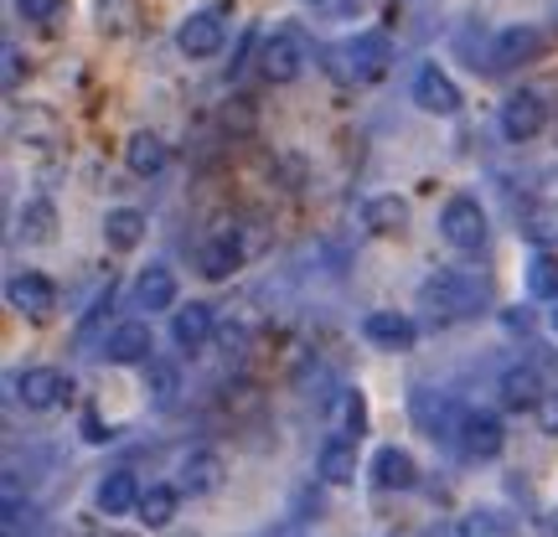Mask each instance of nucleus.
I'll return each mask as SVG.
<instances>
[{"instance_id":"obj_1","label":"nucleus","mask_w":558,"mask_h":537,"mask_svg":"<svg viewBox=\"0 0 558 537\" xmlns=\"http://www.w3.org/2000/svg\"><path fill=\"white\" fill-rule=\"evenodd\" d=\"M492 305V279L481 269H435L418 284V310L435 320H471Z\"/></svg>"},{"instance_id":"obj_2","label":"nucleus","mask_w":558,"mask_h":537,"mask_svg":"<svg viewBox=\"0 0 558 537\" xmlns=\"http://www.w3.org/2000/svg\"><path fill=\"white\" fill-rule=\"evenodd\" d=\"M320 58H326V73L337 83H378L388 73V62H393V47H388L383 32H357V37L326 47Z\"/></svg>"},{"instance_id":"obj_3","label":"nucleus","mask_w":558,"mask_h":537,"mask_svg":"<svg viewBox=\"0 0 558 537\" xmlns=\"http://www.w3.org/2000/svg\"><path fill=\"white\" fill-rule=\"evenodd\" d=\"M305 62H311V41H305V32H300V26H279L275 37H264L259 73L269 83H295Z\"/></svg>"},{"instance_id":"obj_4","label":"nucleus","mask_w":558,"mask_h":537,"mask_svg":"<svg viewBox=\"0 0 558 537\" xmlns=\"http://www.w3.org/2000/svg\"><path fill=\"white\" fill-rule=\"evenodd\" d=\"M228 41V5H202L177 26V47L186 58H218Z\"/></svg>"},{"instance_id":"obj_5","label":"nucleus","mask_w":558,"mask_h":537,"mask_svg":"<svg viewBox=\"0 0 558 537\" xmlns=\"http://www.w3.org/2000/svg\"><path fill=\"white\" fill-rule=\"evenodd\" d=\"M439 233H445V243L460 248V254H481V248H486V212H481V202L450 197L445 212H439Z\"/></svg>"},{"instance_id":"obj_6","label":"nucleus","mask_w":558,"mask_h":537,"mask_svg":"<svg viewBox=\"0 0 558 537\" xmlns=\"http://www.w3.org/2000/svg\"><path fill=\"white\" fill-rule=\"evenodd\" d=\"M5 300H11V310L26 320H52V310H58V284L41 274V269H16V274L5 279Z\"/></svg>"},{"instance_id":"obj_7","label":"nucleus","mask_w":558,"mask_h":537,"mask_svg":"<svg viewBox=\"0 0 558 537\" xmlns=\"http://www.w3.org/2000/svg\"><path fill=\"white\" fill-rule=\"evenodd\" d=\"M501 444H507V429L492 408H465L460 414V429H456V450L465 460H497Z\"/></svg>"},{"instance_id":"obj_8","label":"nucleus","mask_w":558,"mask_h":537,"mask_svg":"<svg viewBox=\"0 0 558 537\" xmlns=\"http://www.w3.org/2000/svg\"><path fill=\"white\" fill-rule=\"evenodd\" d=\"M11 388H16V399L26 403L32 414H52V408L68 399V378H62L58 367H26V373L11 378Z\"/></svg>"},{"instance_id":"obj_9","label":"nucleus","mask_w":558,"mask_h":537,"mask_svg":"<svg viewBox=\"0 0 558 537\" xmlns=\"http://www.w3.org/2000/svg\"><path fill=\"white\" fill-rule=\"evenodd\" d=\"M543 124H548V103H543L538 88H518L512 99L501 103V135L507 139H533L543 135Z\"/></svg>"},{"instance_id":"obj_10","label":"nucleus","mask_w":558,"mask_h":537,"mask_svg":"<svg viewBox=\"0 0 558 537\" xmlns=\"http://www.w3.org/2000/svg\"><path fill=\"white\" fill-rule=\"evenodd\" d=\"M414 103L424 109V114H439V120H450V114H460V88L456 78L439 68V62H424L414 78Z\"/></svg>"},{"instance_id":"obj_11","label":"nucleus","mask_w":558,"mask_h":537,"mask_svg":"<svg viewBox=\"0 0 558 537\" xmlns=\"http://www.w3.org/2000/svg\"><path fill=\"white\" fill-rule=\"evenodd\" d=\"M543 52V37L533 26H507L492 37V52H486V73H512L522 62H533Z\"/></svg>"},{"instance_id":"obj_12","label":"nucleus","mask_w":558,"mask_h":537,"mask_svg":"<svg viewBox=\"0 0 558 537\" xmlns=\"http://www.w3.org/2000/svg\"><path fill=\"white\" fill-rule=\"evenodd\" d=\"M150 352H156V337H150L145 320H120L104 337V357L114 362V367H140V362H150Z\"/></svg>"},{"instance_id":"obj_13","label":"nucleus","mask_w":558,"mask_h":537,"mask_svg":"<svg viewBox=\"0 0 558 537\" xmlns=\"http://www.w3.org/2000/svg\"><path fill=\"white\" fill-rule=\"evenodd\" d=\"M367 476H373V486L378 491H414L418 486V465L409 450H399V444H383L378 455H373V465H367Z\"/></svg>"},{"instance_id":"obj_14","label":"nucleus","mask_w":558,"mask_h":537,"mask_svg":"<svg viewBox=\"0 0 558 537\" xmlns=\"http://www.w3.org/2000/svg\"><path fill=\"white\" fill-rule=\"evenodd\" d=\"M362 337L373 341V346H383V352H409L418 337L414 316H403V310H373V316L362 320Z\"/></svg>"},{"instance_id":"obj_15","label":"nucleus","mask_w":558,"mask_h":537,"mask_svg":"<svg viewBox=\"0 0 558 537\" xmlns=\"http://www.w3.org/2000/svg\"><path fill=\"white\" fill-rule=\"evenodd\" d=\"M243 264V239H239V228H218L213 239L197 248V269L207 279H228L233 269Z\"/></svg>"},{"instance_id":"obj_16","label":"nucleus","mask_w":558,"mask_h":537,"mask_svg":"<svg viewBox=\"0 0 558 537\" xmlns=\"http://www.w3.org/2000/svg\"><path fill=\"white\" fill-rule=\"evenodd\" d=\"M222 476H228V465H222V455L218 450H192V455L181 460V491L186 497H213L222 486Z\"/></svg>"},{"instance_id":"obj_17","label":"nucleus","mask_w":558,"mask_h":537,"mask_svg":"<svg viewBox=\"0 0 558 537\" xmlns=\"http://www.w3.org/2000/svg\"><path fill=\"white\" fill-rule=\"evenodd\" d=\"M140 480L135 471H109V476L94 486V507H99L104 517H124V512H140Z\"/></svg>"},{"instance_id":"obj_18","label":"nucleus","mask_w":558,"mask_h":537,"mask_svg":"<svg viewBox=\"0 0 558 537\" xmlns=\"http://www.w3.org/2000/svg\"><path fill=\"white\" fill-rule=\"evenodd\" d=\"M218 331V320H213V305L207 300H192V305H181L177 320H171V341H177L181 352H202L207 341Z\"/></svg>"},{"instance_id":"obj_19","label":"nucleus","mask_w":558,"mask_h":537,"mask_svg":"<svg viewBox=\"0 0 558 537\" xmlns=\"http://www.w3.org/2000/svg\"><path fill=\"white\" fill-rule=\"evenodd\" d=\"M316 476L326 486H352L357 480V439H341V435L326 439L316 455Z\"/></svg>"},{"instance_id":"obj_20","label":"nucleus","mask_w":558,"mask_h":537,"mask_svg":"<svg viewBox=\"0 0 558 537\" xmlns=\"http://www.w3.org/2000/svg\"><path fill=\"white\" fill-rule=\"evenodd\" d=\"M543 393H548V388H543V373L533 362H518V367L501 373V403H507V408H518V414L522 408H538Z\"/></svg>"},{"instance_id":"obj_21","label":"nucleus","mask_w":558,"mask_h":537,"mask_svg":"<svg viewBox=\"0 0 558 537\" xmlns=\"http://www.w3.org/2000/svg\"><path fill=\"white\" fill-rule=\"evenodd\" d=\"M166 160H171V150H166V139H160L156 130H135V135L124 139V166H130L135 176H160Z\"/></svg>"},{"instance_id":"obj_22","label":"nucleus","mask_w":558,"mask_h":537,"mask_svg":"<svg viewBox=\"0 0 558 537\" xmlns=\"http://www.w3.org/2000/svg\"><path fill=\"white\" fill-rule=\"evenodd\" d=\"M177 305V274L166 264H150L135 279V310H171Z\"/></svg>"},{"instance_id":"obj_23","label":"nucleus","mask_w":558,"mask_h":537,"mask_svg":"<svg viewBox=\"0 0 558 537\" xmlns=\"http://www.w3.org/2000/svg\"><path fill=\"white\" fill-rule=\"evenodd\" d=\"M145 212L140 207H114L109 218H104V243L114 248V254H130V248H140V239H145Z\"/></svg>"},{"instance_id":"obj_24","label":"nucleus","mask_w":558,"mask_h":537,"mask_svg":"<svg viewBox=\"0 0 558 537\" xmlns=\"http://www.w3.org/2000/svg\"><path fill=\"white\" fill-rule=\"evenodd\" d=\"M362 222H367V233H378V239H399L403 228H409V202L403 197H373L362 207Z\"/></svg>"},{"instance_id":"obj_25","label":"nucleus","mask_w":558,"mask_h":537,"mask_svg":"<svg viewBox=\"0 0 558 537\" xmlns=\"http://www.w3.org/2000/svg\"><path fill=\"white\" fill-rule=\"evenodd\" d=\"M362 424H367V399H362V388H337V393H331V435L357 439Z\"/></svg>"},{"instance_id":"obj_26","label":"nucleus","mask_w":558,"mask_h":537,"mask_svg":"<svg viewBox=\"0 0 558 537\" xmlns=\"http://www.w3.org/2000/svg\"><path fill=\"white\" fill-rule=\"evenodd\" d=\"M145 393H150V408H160V414H171L181 399V373L171 367V362L150 357L145 362Z\"/></svg>"},{"instance_id":"obj_27","label":"nucleus","mask_w":558,"mask_h":537,"mask_svg":"<svg viewBox=\"0 0 558 537\" xmlns=\"http://www.w3.org/2000/svg\"><path fill=\"white\" fill-rule=\"evenodd\" d=\"M456 537H518V522L507 517L501 507H471L456 522Z\"/></svg>"},{"instance_id":"obj_28","label":"nucleus","mask_w":558,"mask_h":537,"mask_svg":"<svg viewBox=\"0 0 558 537\" xmlns=\"http://www.w3.org/2000/svg\"><path fill=\"white\" fill-rule=\"evenodd\" d=\"M181 497H186V491H181V486H166V480L145 486V497H140V522H145V527H171Z\"/></svg>"},{"instance_id":"obj_29","label":"nucleus","mask_w":558,"mask_h":537,"mask_svg":"<svg viewBox=\"0 0 558 537\" xmlns=\"http://www.w3.org/2000/svg\"><path fill=\"white\" fill-rule=\"evenodd\" d=\"M16 233L26 243H52V233H58V207H52L47 197H32L16 212Z\"/></svg>"},{"instance_id":"obj_30","label":"nucleus","mask_w":558,"mask_h":537,"mask_svg":"<svg viewBox=\"0 0 558 537\" xmlns=\"http://www.w3.org/2000/svg\"><path fill=\"white\" fill-rule=\"evenodd\" d=\"M522 239L533 243V248H558V202H533L527 212H522Z\"/></svg>"},{"instance_id":"obj_31","label":"nucleus","mask_w":558,"mask_h":537,"mask_svg":"<svg viewBox=\"0 0 558 537\" xmlns=\"http://www.w3.org/2000/svg\"><path fill=\"white\" fill-rule=\"evenodd\" d=\"M94 21H99L104 37H130L140 26V0H99V5H94Z\"/></svg>"},{"instance_id":"obj_32","label":"nucleus","mask_w":558,"mask_h":537,"mask_svg":"<svg viewBox=\"0 0 558 537\" xmlns=\"http://www.w3.org/2000/svg\"><path fill=\"white\" fill-rule=\"evenodd\" d=\"M527 290H533V300H558V259L554 254H533V264H527Z\"/></svg>"},{"instance_id":"obj_33","label":"nucleus","mask_w":558,"mask_h":537,"mask_svg":"<svg viewBox=\"0 0 558 537\" xmlns=\"http://www.w3.org/2000/svg\"><path fill=\"white\" fill-rule=\"evenodd\" d=\"M109 310H114V284H109V290H104V295L94 300V310H88V320H83V326H78V341H88V337H94V331H99L104 320H109Z\"/></svg>"},{"instance_id":"obj_34","label":"nucleus","mask_w":558,"mask_h":537,"mask_svg":"<svg viewBox=\"0 0 558 537\" xmlns=\"http://www.w3.org/2000/svg\"><path fill=\"white\" fill-rule=\"evenodd\" d=\"M62 5H68V0H16V11H21L26 21H52Z\"/></svg>"},{"instance_id":"obj_35","label":"nucleus","mask_w":558,"mask_h":537,"mask_svg":"<svg viewBox=\"0 0 558 537\" xmlns=\"http://www.w3.org/2000/svg\"><path fill=\"white\" fill-rule=\"evenodd\" d=\"M0 62H5V68H0V83H5V94H16L21 68H26V62H21V52L11 47V41H5V52H0Z\"/></svg>"},{"instance_id":"obj_36","label":"nucleus","mask_w":558,"mask_h":537,"mask_svg":"<svg viewBox=\"0 0 558 537\" xmlns=\"http://www.w3.org/2000/svg\"><path fill=\"white\" fill-rule=\"evenodd\" d=\"M533 414H538L543 435H558V388H548V393H543V403L533 408Z\"/></svg>"},{"instance_id":"obj_37","label":"nucleus","mask_w":558,"mask_h":537,"mask_svg":"<svg viewBox=\"0 0 558 537\" xmlns=\"http://www.w3.org/2000/svg\"><path fill=\"white\" fill-rule=\"evenodd\" d=\"M305 5H311V11H316V16H352V11H357V0H305Z\"/></svg>"},{"instance_id":"obj_38","label":"nucleus","mask_w":558,"mask_h":537,"mask_svg":"<svg viewBox=\"0 0 558 537\" xmlns=\"http://www.w3.org/2000/svg\"><path fill=\"white\" fill-rule=\"evenodd\" d=\"M501 326H507V331H512V337H527V331H533V326H538V320H533V310H501Z\"/></svg>"},{"instance_id":"obj_39","label":"nucleus","mask_w":558,"mask_h":537,"mask_svg":"<svg viewBox=\"0 0 558 537\" xmlns=\"http://www.w3.org/2000/svg\"><path fill=\"white\" fill-rule=\"evenodd\" d=\"M83 439H88V444H109V429H104V418L99 414H83Z\"/></svg>"},{"instance_id":"obj_40","label":"nucleus","mask_w":558,"mask_h":537,"mask_svg":"<svg viewBox=\"0 0 558 537\" xmlns=\"http://www.w3.org/2000/svg\"><path fill=\"white\" fill-rule=\"evenodd\" d=\"M254 537H300V517L279 522V527H264V533H254Z\"/></svg>"},{"instance_id":"obj_41","label":"nucleus","mask_w":558,"mask_h":537,"mask_svg":"<svg viewBox=\"0 0 558 537\" xmlns=\"http://www.w3.org/2000/svg\"><path fill=\"white\" fill-rule=\"evenodd\" d=\"M88 537H135V533H120V527H94Z\"/></svg>"},{"instance_id":"obj_42","label":"nucleus","mask_w":558,"mask_h":537,"mask_svg":"<svg viewBox=\"0 0 558 537\" xmlns=\"http://www.w3.org/2000/svg\"><path fill=\"white\" fill-rule=\"evenodd\" d=\"M548 527H554V537H558V512H554V522H548Z\"/></svg>"},{"instance_id":"obj_43","label":"nucleus","mask_w":558,"mask_h":537,"mask_svg":"<svg viewBox=\"0 0 558 537\" xmlns=\"http://www.w3.org/2000/svg\"><path fill=\"white\" fill-rule=\"evenodd\" d=\"M554 331H558V305H554Z\"/></svg>"},{"instance_id":"obj_44","label":"nucleus","mask_w":558,"mask_h":537,"mask_svg":"<svg viewBox=\"0 0 558 537\" xmlns=\"http://www.w3.org/2000/svg\"><path fill=\"white\" fill-rule=\"evenodd\" d=\"M177 537H197V533H177Z\"/></svg>"}]
</instances>
